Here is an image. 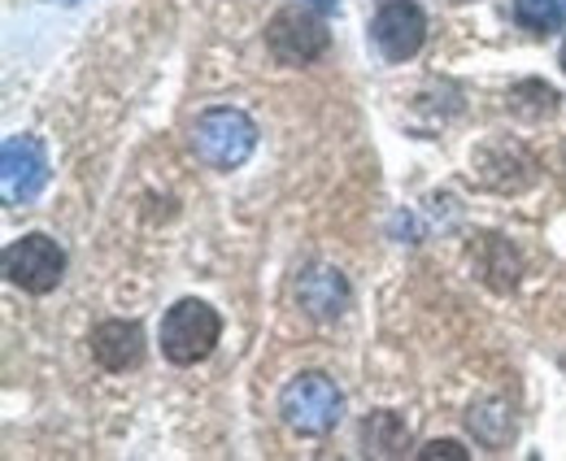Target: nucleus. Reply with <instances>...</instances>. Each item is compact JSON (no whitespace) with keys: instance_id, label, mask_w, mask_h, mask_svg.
<instances>
[{"instance_id":"nucleus-1","label":"nucleus","mask_w":566,"mask_h":461,"mask_svg":"<svg viewBox=\"0 0 566 461\" xmlns=\"http://www.w3.org/2000/svg\"><path fill=\"white\" fill-rule=\"evenodd\" d=\"M258 148V127L244 109L218 105L206 109L192 127V153L210 166V170H235L249 161V153Z\"/></svg>"},{"instance_id":"nucleus-2","label":"nucleus","mask_w":566,"mask_h":461,"mask_svg":"<svg viewBox=\"0 0 566 461\" xmlns=\"http://www.w3.org/2000/svg\"><path fill=\"white\" fill-rule=\"evenodd\" d=\"M218 335H222L218 310H210L206 301H192V296H188V301L170 305L166 318H161V353H166V362H175V366H197V362H206L213 353Z\"/></svg>"},{"instance_id":"nucleus-3","label":"nucleus","mask_w":566,"mask_h":461,"mask_svg":"<svg viewBox=\"0 0 566 461\" xmlns=\"http://www.w3.org/2000/svg\"><path fill=\"white\" fill-rule=\"evenodd\" d=\"M340 409H345V396H340V388L327 375H318V370L296 375L280 392L283 422L292 431H301V436H327L340 422Z\"/></svg>"},{"instance_id":"nucleus-4","label":"nucleus","mask_w":566,"mask_h":461,"mask_svg":"<svg viewBox=\"0 0 566 461\" xmlns=\"http://www.w3.org/2000/svg\"><path fill=\"white\" fill-rule=\"evenodd\" d=\"M62 274H66V253L49 235H22L4 249V279L31 296L53 292L62 283Z\"/></svg>"},{"instance_id":"nucleus-5","label":"nucleus","mask_w":566,"mask_h":461,"mask_svg":"<svg viewBox=\"0 0 566 461\" xmlns=\"http://www.w3.org/2000/svg\"><path fill=\"white\" fill-rule=\"evenodd\" d=\"M0 188L9 205H31L49 188V153L35 135H9L0 148Z\"/></svg>"},{"instance_id":"nucleus-6","label":"nucleus","mask_w":566,"mask_h":461,"mask_svg":"<svg viewBox=\"0 0 566 461\" xmlns=\"http://www.w3.org/2000/svg\"><path fill=\"white\" fill-rule=\"evenodd\" d=\"M266 44L280 66H310L327 53V27L305 9H280L266 27Z\"/></svg>"},{"instance_id":"nucleus-7","label":"nucleus","mask_w":566,"mask_h":461,"mask_svg":"<svg viewBox=\"0 0 566 461\" xmlns=\"http://www.w3.org/2000/svg\"><path fill=\"white\" fill-rule=\"evenodd\" d=\"M370 35H375V44H379V53L388 62H410L427 40V13L415 0H388L375 13Z\"/></svg>"},{"instance_id":"nucleus-8","label":"nucleus","mask_w":566,"mask_h":461,"mask_svg":"<svg viewBox=\"0 0 566 461\" xmlns=\"http://www.w3.org/2000/svg\"><path fill=\"white\" fill-rule=\"evenodd\" d=\"M296 301H301V310H305L310 318L332 323V318H340L345 305H349V283H345V274L332 270V265H310V270L296 279Z\"/></svg>"},{"instance_id":"nucleus-9","label":"nucleus","mask_w":566,"mask_h":461,"mask_svg":"<svg viewBox=\"0 0 566 461\" xmlns=\"http://www.w3.org/2000/svg\"><path fill=\"white\" fill-rule=\"evenodd\" d=\"M92 357H96L105 370H132V366H140V357H144L140 323H127V318L101 323V327L92 331Z\"/></svg>"},{"instance_id":"nucleus-10","label":"nucleus","mask_w":566,"mask_h":461,"mask_svg":"<svg viewBox=\"0 0 566 461\" xmlns=\"http://www.w3.org/2000/svg\"><path fill=\"white\" fill-rule=\"evenodd\" d=\"M361 440H366V453H375V458H401L410 449V427L401 413L379 409L361 422Z\"/></svg>"},{"instance_id":"nucleus-11","label":"nucleus","mask_w":566,"mask_h":461,"mask_svg":"<svg viewBox=\"0 0 566 461\" xmlns=\"http://www.w3.org/2000/svg\"><path fill=\"white\" fill-rule=\"evenodd\" d=\"M471 253H475V262H480L484 279L493 287H514L518 283V258H514V249L501 235H480Z\"/></svg>"},{"instance_id":"nucleus-12","label":"nucleus","mask_w":566,"mask_h":461,"mask_svg":"<svg viewBox=\"0 0 566 461\" xmlns=\"http://www.w3.org/2000/svg\"><path fill=\"white\" fill-rule=\"evenodd\" d=\"M514 22L536 35H554L566 27V4L563 0H514Z\"/></svg>"},{"instance_id":"nucleus-13","label":"nucleus","mask_w":566,"mask_h":461,"mask_svg":"<svg viewBox=\"0 0 566 461\" xmlns=\"http://www.w3.org/2000/svg\"><path fill=\"white\" fill-rule=\"evenodd\" d=\"M518 92H527L532 96V105H527V114H554L558 109V92L549 87V83H541V78H527V83H518Z\"/></svg>"},{"instance_id":"nucleus-14","label":"nucleus","mask_w":566,"mask_h":461,"mask_svg":"<svg viewBox=\"0 0 566 461\" xmlns=\"http://www.w3.org/2000/svg\"><path fill=\"white\" fill-rule=\"evenodd\" d=\"M419 458L423 461H436V458H453V461H467L471 453L458 444V440H431L427 449H419Z\"/></svg>"},{"instance_id":"nucleus-15","label":"nucleus","mask_w":566,"mask_h":461,"mask_svg":"<svg viewBox=\"0 0 566 461\" xmlns=\"http://www.w3.org/2000/svg\"><path fill=\"white\" fill-rule=\"evenodd\" d=\"M314 9H323V13H336V0H314Z\"/></svg>"},{"instance_id":"nucleus-16","label":"nucleus","mask_w":566,"mask_h":461,"mask_svg":"<svg viewBox=\"0 0 566 461\" xmlns=\"http://www.w3.org/2000/svg\"><path fill=\"white\" fill-rule=\"evenodd\" d=\"M558 66H563V70H566V44H563V57H558Z\"/></svg>"}]
</instances>
